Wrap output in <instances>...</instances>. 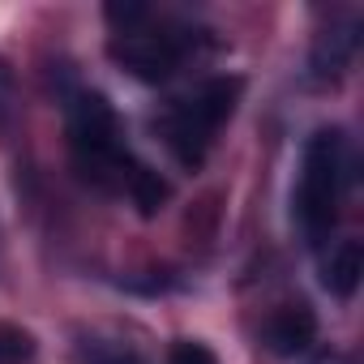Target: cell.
<instances>
[{"mask_svg": "<svg viewBox=\"0 0 364 364\" xmlns=\"http://www.w3.org/2000/svg\"><path fill=\"white\" fill-rule=\"evenodd\" d=\"M77 355H82V364H141L133 351H124L116 343H82Z\"/></svg>", "mask_w": 364, "mask_h": 364, "instance_id": "obj_8", "label": "cell"}, {"mask_svg": "<svg viewBox=\"0 0 364 364\" xmlns=\"http://www.w3.org/2000/svg\"><path fill=\"white\" fill-rule=\"evenodd\" d=\"M266 347L274 355H300L313 338H317V313L309 304H279L270 317H266V330H262Z\"/></svg>", "mask_w": 364, "mask_h": 364, "instance_id": "obj_4", "label": "cell"}, {"mask_svg": "<svg viewBox=\"0 0 364 364\" xmlns=\"http://www.w3.org/2000/svg\"><path fill=\"white\" fill-rule=\"evenodd\" d=\"M167 364H219L215 360V351L206 347V343H176L171 351H167Z\"/></svg>", "mask_w": 364, "mask_h": 364, "instance_id": "obj_9", "label": "cell"}, {"mask_svg": "<svg viewBox=\"0 0 364 364\" xmlns=\"http://www.w3.org/2000/svg\"><path fill=\"white\" fill-rule=\"evenodd\" d=\"M360 274H364V249H360V240H343V245L330 253L321 283H326L338 300H347V296H355Z\"/></svg>", "mask_w": 364, "mask_h": 364, "instance_id": "obj_6", "label": "cell"}, {"mask_svg": "<svg viewBox=\"0 0 364 364\" xmlns=\"http://www.w3.org/2000/svg\"><path fill=\"white\" fill-rule=\"evenodd\" d=\"M351 56H355V22H343V26H330L313 39L309 69L317 82H338L343 69L351 65Z\"/></svg>", "mask_w": 364, "mask_h": 364, "instance_id": "obj_5", "label": "cell"}, {"mask_svg": "<svg viewBox=\"0 0 364 364\" xmlns=\"http://www.w3.org/2000/svg\"><path fill=\"white\" fill-rule=\"evenodd\" d=\"M39 351L35 334L14 326V321H0V364H31Z\"/></svg>", "mask_w": 364, "mask_h": 364, "instance_id": "obj_7", "label": "cell"}, {"mask_svg": "<svg viewBox=\"0 0 364 364\" xmlns=\"http://www.w3.org/2000/svg\"><path fill=\"white\" fill-rule=\"evenodd\" d=\"M343 176H347L343 137L334 129L313 133V141L304 146V171H300V193H296V210H300V223L313 245H321L338 219Z\"/></svg>", "mask_w": 364, "mask_h": 364, "instance_id": "obj_1", "label": "cell"}, {"mask_svg": "<svg viewBox=\"0 0 364 364\" xmlns=\"http://www.w3.org/2000/svg\"><path fill=\"white\" fill-rule=\"evenodd\" d=\"M236 99H240V82L236 77H215L206 82L198 95L180 99L167 116H163V137L167 146L176 150L180 163L198 167L215 141V133L223 129V120H232L236 112Z\"/></svg>", "mask_w": 364, "mask_h": 364, "instance_id": "obj_2", "label": "cell"}, {"mask_svg": "<svg viewBox=\"0 0 364 364\" xmlns=\"http://www.w3.org/2000/svg\"><path fill=\"white\" fill-rule=\"evenodd\" d=\"M198 39L202 35L193 26H150V18H146L133 31L112 35L107 56L124 73H133L141 82H163V77H171L180 65H185V56L198 48Z\"/></svg>", "mask_w": 364, "mask_h": 364, "instance_id": "obj_3", "label": "cell"}]
</instances>
